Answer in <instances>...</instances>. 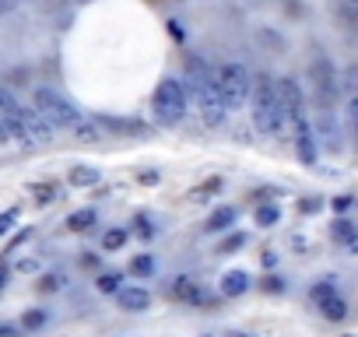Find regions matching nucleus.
Listing matches in <instances>:
<instances>
[{
    "label": "nucleus",
    "mask_w": 358,
    "mask_h": 337,
    "mask_svg": "<svg viewBox=\"0 0 358 337\" xmlns=\"http://www.w3.org/2000/svg\"><path fill=\"white\" fill-rule=\"evenodd\" d=\"M250 285H253V278L246 274V271H225L222 274V285H218V292L225 295V299H239V295H246L250 292Z\"/></svg>",
    "instance_id": "obj_14"
},
{
    "label": "nucleus",
    "mask_w": 358,
    "mask_h": 337,
    "mask_svg": "<svg viewBox=\"0 0 358 337\" xmlns=\"http://www.w3.org/2000/svg\"><path fill=\"white\" fill-rule=\"evenodd\" d=\"M74 137H78V141H85V144H95V141H99V127H95V123H88V120H81V123L74 127Z\"/></svg>",
    "instance_id": "obj_30"
},
{
    "label": "nucleus",
    "mask_w": 358,
    "mask_h": 337,
    "mask_svg": "<svg viewBox=\"0 0 358 337\" xmlns=\"http://www.w3.org/2000/svg\"><path fill=\"white\" fill-rule=\"evenodd\" d=\"M29 194L36 197V204H39V208H46V204L60 201V187H57V183H32V187H29Z\"/></svg>",
    "instance_id": "obj_21"
},
{
    "label": "nucleus",
    "mask_w": 358,
    "mask_h": 337,
    "mask_svg": "<svg viewBox=\"0 0 358 337\" xmlns=\"http://www.w3.org/2000/svg\"><path fill=\"white\" fill-rule=\"evenodd\" d=\"M309 299H313L316 306H323V302L337 299V278H320V281L309 288Z\"/></svg>",
    "instance_id": "obj_20"
},
{
    "label": "nucleus",
    "mask_w": 358,
    "mask_h": 337,
    "mask_svg": "<svg viewBox=\"0 0 358 337\" xmlns=\"http://www.w3.org/2000/svg\"><path fill=\"white\" fill-rule=\"evenodd\" d=\"M274 197H281V190H278V187H260V190H253V194H250V201H257V208H260V204H271Z\"/></svg>",
    "instance_id": "obj_32"
},
{
    "label": "nucleus",
    "mask_w": 358,
    "mask_h": 337,
    "mask_svg": "<svg viewBox=\"0 0 358 337\" xmlns=\"http://www.w3.org/2000/svg\"><path fill=\"white\" fill-rule=\"evenodd\" d=\"M341 88H348L351 95H358V64H351V67L341 74Z\"/></svg>",
    "instance_id": "obj_35"
},
{
    "label": "nucleus",
    "mask_w": 358,
    "mask_h": 337,
    "mask_svg": "<svg viewBox=\"0 0 358 337\" xmlns=\"http://www.w3.org/2000/svg\"><path fill=\"white\" fill-rule=\"evenodd\" d=\"M355 232H358V225H355V222H348V218H334V225H330V239H334V243H341V246H344Z\"/></svg>",
    "instance_id": "obj_23"
},
{
    "label": "nucleus",
    "mask_w": 358,
    "mask_h": 337,
    "mask_svg": "<svg viewBox=\"0 0 358 337\" xmlns=\"http://www.w3.org/2000/svg\"><path fill=\"white\" fill-rule=\"evenodd\" d=\"M292 141H295V155H299L302 165H316L320 162V137H316V127H309V120L295 123Z\"/></svg>",
    "instance_id": "obj_8"
},
{
    "label": "nucleus",
    "mask_w": 358,
    "mask_h": 337,
    "mask_svg": "<svg viewBox=\"0 0 358 337\" xmlns=\"http://www.w3.org/2000/svg\"><path fill=\"white\" fill-rule=\"evenodd\" d=\"M236 218H239V211H236V208H229V204H222V208H215V211L208 215V222H204V232H208V236L229 232V229L236 225Z\"/></svg>",
    "instance_id": "obj_15"
},
{
    "label": "nucleus",
    "mask_w": 358,
    "mask_h": 337,
    "mask_svg": "<svg viewBox=\"0 0 358 337\" xmlns=\"http://www.w3.org/2000/svg\"><path fill=\"white\" fill-rule=\"evenodd\" d=\"M344 250H348V257H358V232H355V236L344 243Z\"/></svg>",
    "instance_id": "obj_45"
},
{
    "label": "nucleus",
    "mask_w": 358,
    "mask_h": 337,
    "mask_svg": "<svg viewBox=\"0 0 358 337\" xmlns=\"http://www.w3.org/2000/svg\"><path fill=\"white\" fill-rule=\"evenodd\" d=\"M151 113H155V123L162 127H179L187 116V88L183 81H176V78H165L155 95H151Z\"/></svg>",
    "instance_id": "obj_3"
},
{
    "label": "nucleus",
    "mask_w": 358,
    "mask_h": 337,
    "mask_svg": "<svg viewBox=\"0 0 358 337\" xmlns=\"http://www.w3.org/2000/svg\"><path fill=\"white\" fill-rule=\"evenodd\" d=\"M0 127H4V134L11 137V141H18L22 148H29V134H25V106H18L15 102V92L11 88H4L0 92Z\"/></svg>",
    "instance_id": "obj_7"
},
{
    "label": "nucleus",
    "mask_w": 358,
    "mask_h": 337,
    "mask_svg": "<svg viewBox=\"0 0 358 337\" xmlns=\"http://www.w3.org/2000/svg\"><path fill=\"white\" fill-rule=\"evenodd\" d=\"M309 81L316 85V92H320V99H330V95H337V71L330 67V60L327 57H316L313 60V67H309Z\"/></svg>",
    "instance_id": "obj_10"
},
{
    "label": "nucleus",
    "mask_w": 358,
    "mask_h": 337,
    "mask_svg": "<svg viewBox=\"0 0 358 337\" xmlns=\"http://www.w3.org/2000/svg\"><path fill=\"white\" fill-rule=\"evenodd\" d=\"M316 137H320V144L327 151H341L344 148V134H341V127H337V120H334L330 109L316 113Z\"/></svg>",
    "instance_id": "obj_11"
},
{
    "label": "nucleus",
    "mask_w": 358,
    "mask_h": 337,
    "mask_svg": "<svg viewBox=\"0 0 358 337\" xmlns=\"http://www.w3.org/2000/svg\"><path fill=\"white\" fill-rule=\"evenodd\" d=\"M260 288H264V292H285L288 281H285L281 274H264V278H260Z\"/></svg>",
    "instance_id": "obj_33"
},
{
    "label": "nucleus",
    "mask_w": 358,
    "mask_h": 337,
    "mask_svg": "<svg viewBox=\"0 0 358 337\" xmlns=\"http://www.w3.org/2000/svg\"><path fill=\"white\" fill-rule=\"evenodd\" d=\"M218 85H222V95H225L229 109H243V106L250 102L257 81H253V74H250L246 64L232 60V64H225V67L218 71Z\"/></svg>",
    "instance_id": "obj_4"
},
{
    "label": "nucleus",
    "mask_w": 358,
    "mask_h": 337,
    "mask_svg": "<svg viewBox=\"0 0 358 337\" xmlns=\"http://www.w3.org/2000/svg\"><path fill=\"white\" fill-rule=\"evenodd\" d=\"M102 173L95 165H71V173H67V183L78 187V190H88V187H99Z\"/></svg>",
    "instance_id": "obj_16"
},
{
    "label": "nucleus",
    "mask_w": 358,
    "mask_h": 337,
    "mask_svg": "<svg viewBox=\"0 0 358 337\" xmlns=\"http://www.w3.org/2000/svg\"><path fill=\"white\" fill-rule=\"evenodd\" d=\"M243 246H246V232H232V236H225V239H222L218 253H222V257H232V253H239Z\"/></svg>",
    "instance_id": "obj_28"
},
{
    "label": "nucleus",
    "mask_w": 358,
    "mask_h": 337,
    "mask_svg": "<svg viewBox=\"0 0 358 337\" xmlns=\"http://www.w3.org/2000/svg\"><path fill=\"white\" fill-rule=\"evenodd\" d=\"M222 187H225V180H222V176H211V180H204L201 187L190 190V201H194V204H208L215 194H222Z\"/></svg>",
    "instance_id": "obj_17"
},
{
    "label": "nucleus",
    "mask_w": 358,
    "mask_h": 337,
    "mask_svg": "<svg viewBox=\"0 0 358 337\" xmlns=\"http://www.w3.org/2000/svg\"><path fill=\"white\" fill-rule=\"evenodd\" d=\"M15 222H18V208H8L4 215H0V236H8L15 229Z\"/></svg>",
    "instance_id": "obj_38"
},
{
    "label": "nucleus",
    "mask_w": 358,
    "mask_h": 337,
    "mask_svg": "<svg viewBox=\"0 0 358 337\" xmlns=\"http://www.w3.org/2000/svg\"><path fill=\"white\" fill-rule=\"evenodd\" d=\"M95 222H99L95 208H81V211L67 215V229L71 232H88V229H95Z\"/></svg>",
    "instance_id": "obj_19"
},
{
    "label": "nucleus",
    "mask_w": 358,
    "mask_h": 337,
    "mask_svg": "<svg viewBox=\"0 0 358 337\" xmlns=\"http://www.w3.org/2000/svg\"><path fill=\"white\" fill-rule=\"evenodd\" d=\"M351 4H358V0H351Z\"/></svg>",
    "instance_id": "obj_50"
},
{
    "label": "nucleus",
    "mask_w": 358,
    "mask_h": 337,
    "mask_svg": "<svg viewBox=\"0 0 358 337\" xmlns=\"http://www.w3.org/2000/svg\"><path fill=\"white\" fill-rule=\"evenodd\" d=\"M278 113H281V99H278V81H271L267 74H257L253 85V127L267 137H278Z\"/></svg>",
    "instance_id": "obj_2"
},
{
    "label": "nucleus",
    "mask_w": 358,
    "mask_h": 337,
    "mask_svg": "<svg viewBox=\"0 0 358 337\" xmlns=\"http://www.w3.org/2000/svg\"><path fill=\"white\" fill-rule=\"evenodd\" d=\"M323 211V197H302L299 201V215H316Z\"/></svg>",
    "instance_id": "obj_36"
},
{
    "label": "nucleus",
    "mask_w": 358,
    "mask_h": 337,
    "mask_svg": "<svg viewBox=\"0 0 358 337\" xmlns=\"http://www.w3.org/2000/svg\"><path fill=\"white\" fill-rule=\"evenodd\" d=\"M43 323H46V313H43V309H29V313L22 316V327H25V330H39Z\"/></svg>",
    "instance_id": "obj_34"
},
{
    "label": "nucleus",
    "mask_w": 358,
    "mask_h": 337,
    "mask_svg": "<svg viewBox=\"0 0 358 337\" xmlns=\"http://www.w3.org/2000/svg\"><path fill=\"white\" fill-rule=\"evenodd\" d=\"M264 267H267V271L278 267V253H274V250H264Z\"/></svg>",
    "instance_id": "obj_43"
},
{
    "label": "nucleus",
    "mask_w": 358,
    "mask_h": 337,
    "mask_svg": "<svg viewBox=\"0 0 358 337\" xmlns=\"http://www.w3.org/2000/svg\"><path fill=\"white\" fill-rule=\"evenodd\" d=\"M187 88H190V99H194V106H197L204 127H211V130L225 127V116H229L225 109H229V102H225V95H222L218 74L211 78V71L204 67V60H190V67H187Z\"/></svg>",
    "instance_id": "obj_1"
},
{
    "label": "nucleus",
    "mask_w": 358,
    "mask_h": 337,
    "mask_svg": "<svg viewBox=\"0 0 358 337\" xmlns=\"http://www.w3.org/2000/svg\"><path fill=\"white\" fill-rule=\"evenodd\" d=\"M222 337H253V334H246V330H225Z\"/></svg>",
    "instance_id": "obj_47"
},
{
    "label": "nucleus",
    "mask_w": 358,
    "mask_h": 337,
    "mask_svg": "<svg viewBox=\"0 0 358 337\" xmlns=\"http://www.w3.org/2000/svg\"><path fill=\"white\" fill-rule=\"evenodd\" d=\"M292 246H295L299 253H306V239H302V236H295V239H292Z\"/></svg>",
    "instance_id": "obj_46"
},
{
    "label": "nucleus",
    "mask_w": 358,
    "mask_h": 337,
    "mask_svg": "<svg viewBox=\"0 0 358 337\" xmlns=\"http://www.w3.org/2000/svg\"><path fill=\"white\" fill-rule=\"evenodd\" d=\"M0 337H22L15 323H0Z\"/></svg>",
    "instance_id": "obj_44"
},
{
    "label": "nucleus",
    "mask_w": 358,
    "mask_h": 337,
    "mask_svg": "<svg viewBox=\"0 0 358 337\" xmlns=\"http://www.w3.org/2000/svg\"><path fill=\"white\" fill-rule=\"evenodd\" d=\"M278 99H281V113H278V137H281V134H292L299 120H306L299 81L295 78H278Z\"/></svg>",
    "instance_id": "obj_6"
},
{
    "label": "nucleus",
    "mask_w": 358,
    "mask_h": 337,
    "mask_svg": "<svg viewBox=\"0 0 358 337\" xmlns=\"http://www.w3.org/2000/svg\"><path fill=\"white\" fill-rule=\"evenodd\" d=\"M158 180H162V176L155 173V168H148V173H137V183H141V187H155Z\"/></svg>",
    "instance_id": "obj_41"
},
{
    "label": "nucleus",
    "mask_w": 358,
    "mask_h": 337,
    "mask_svg": "<svg viewBox=\"0 0 358 337\" xmlns=\"http://www.w3.org/2000/svg\"><path fill=\"white\" fill-rule=\"evenodd\" d=\"M204 337H222V334H204Z\"/></svg>",
    "instance_id": "obj_49"
},
{
    "label": "nucleus",
    "mask_w": 358,
    "mask_h": 337,
    "mask_svg": "<svg viewBox=\"0 0 358 337\" xmlns=\"http://www.w3.org/2000/svg\"><path fill=\"white\" fill-rule=\"evenodd\" d=\"M11 267H15L18 274H39V260H36V257H22V260H15Z\"/></svg>",
    "instance_id": "obj_37"
},
{
    "label": "nucleus",
    "mask_w": 358,
    "mask_h": 337,
    "mask_svg": "<svg viewBox=\"0 0 358 337\" xmlns=\"http://www.w3.org/2000/svg\"><path fill=\"white\" fill-rule=\"evenodd\" d=\"M32 236H36V229H22V232H18V236H15V239H11V243L4 246V257L11 260V257H15V253H18V250H22V246H25V243H29Z\"/></svg>",
    "instance_id": "obj_31"
},
{
    "label": "nucleus",
    "mask_w": 358,
    "mask_h": 337,
    "mask_svg": "<svg viewBox=\"0 0 358 337\" xmlns=\"http://www.w3.org/2000/svg\"><path fill=\"white\" fill-rule=\"evenodd\" d=\"M351 204H355V197H351V194H341V197H334V201H330L334 215H344V211H348Z\"/></svg>",
    "instance_id": "obj_40"
},
{
    "label": "nucleus",
    "mask_w": 358,
    "mask_h": 337,
    "mask_svg": "<svg viewBox=\"0 0 358 337\" xmlns=\"http://www.w3.org/2000/svg\"><path fill=\"white\" fill-rule=\"evenodd\" d=\"M127 239H130V232H127V229H109V232H102V250H106V253L123 250V246H127Z\"/></svg>",
    "instance_id": "obj_25"
},
{
    "label": "nucleus",
    "mask_w": 358,
    "mask_h": 337,
    "mask_svg": "<svg viewBox=\"0 0 358 337\" xmlns=\"http://www.w3.org/2000/svg\"><path fill=\"white\" fill-rule=\"evenodd\" d=\"M36 109L57 127V130H74L81 123V113L71 99H64L53 88H36Z\"/></svg>",
    "instance_id": "obj_5"
},
{
    "label": "nucleus",
    "mask_w": 358,
    "mask_h": 337,
    "mask_svg": "<svg viewBox=\"0 0 358 337\" xmlns=\"http://www.w3.org/2000/svg\"><path fill=\"white\" fill-rule=\"evenodd\" d=\"M127 271H130L134 278H141V281H144V278H151V274H155V257H151V253H137V257L130 260V267H127Z\"/></svg>",
    "instance_id": "obj_22"
},
{
    "label": "nucleus",
    "mask_w": 358,
    "mask_h": 337,
    "mask_svg": "<svg viewBox=\"0 0 358 337\" xmlns=\"http://www.w3.org/2000/svg\"><path fill=\"white\" fill-rule=\"evenodd\" d=\"M134 232H137V236L148 243V239H155V232H158V229H155L151 215H137V218H134Z\"/></svg>",
    "instance_id": "obj_29"
},
{
    "label": "nucleus",
    "mask_w": 358,
    "mask_h": 337,
    "mask_svg": "<svg viewBox=\"0 0 358 337\" xmlns=\"http://www.w3.org/2000/svg\"><path fill=\"white\" fill-rule=\"evenodd\" d=\"M95 288L102 292V295H120L127 285H123V271H102L99 278H95Z\"/></svg>",
    "instance_id": "obj_18"
},
{
    "label": "nucleus",
    "mask_w": 358,
    "mask_h": 337,
    "mask_svg": "<svg viewBox=\"0 0 358 337\" xmlns=\"http://www.w3.org/2000/svg\"><path fill=\"white\" fill-rule=\"evenodd\" d=\"M320 313H323V320H330V323H341V320L348 316V302L337 295V299L323 302V306H320Z\"/></svg>",
    "instance_id": "obj_24"
},
{
    "label": "nucleus",
    "mask_w": 358,
    "mask_h": 337,
    "mask_svg": "<svg viewBox=\"0 0 358 337\" xmlns=\"http://www.w3.org/2000/svg\"><path fill=\"white\" fill-rule=\"evenodd\" d=\"M281 222V208L278 204H260L257 208V225L260 229H271V225H278Z\"/></svg>",
    "instance_id": "obj_26"
},
{
    "label": "nucleus",
    "mask_w": 358,
    "mask_h": 337,
    "mask_svg": "<svg viewBox=\"0 0 358 337\" xmlns=\"http://www.w3.org/2000/svg\"><path fill=\"white\" fill-rule=\"evenodd\" d=\"M348 123H351V134H355V141H358V95L348 99Z\"/></svg>",
    "instance_id": "obj_39"
},
{
    "label": "nucleus",
    "mask_w": 358,
    "mask_h": 337,
    "mask_svg": "<svg viewBox=\"0 0 358 337\" xmlns=\"http://www.w3.org/2000/svg\"><path fill=\"white\" fill-rule=\"evenodd\" d=\"M81 267H88V271H99V257H95V253H81Z\"/></svg>",
    "instance_id": "obj_42"
},
{
    "label": "nucleus",
    "mask_w": 358,
    "mask_h": 337,
    "mask_svg": "<svg viewBox=\"0 0 358 337\" xmlns=\"http://www.w3.org/2000/svg\"><path fill=\"white\" fill-rule=\"evenodd\" d=\"M95 123H99V127H106V130H113V134H123V137H148V134H151V127H148L144 120H116V116H99Z\"/></svg>",
    "instance_id": "obj_12"
},
{
    "label": "nucleus",
    "mask_w": 358,
    "mask_h": 337,
    "mask_svg": "<svg viewBox=\"0 0 358 337\" xmlns=\"http://www.w3.org/2000/svg\"><path fill=\"white\" fill-rule=\"evenodd\" d=\"M60 288H67V274H64V271H57V274H43V278H39V292H43V295L60 292Z\"/></svg>",
    "instance_id": "obj_27"
},
{
    "label": "nucleus",
    "mask_w": 358,
    "mask_h": 337,
    "mask_svg": "<svg viewBox=\"0 0 358 337\" xmlns=\"http://www.w3.org/2000/svg\"><path fill=\"white\" fill-rule=\"evenodd\" d=\"M341 337H358V334H341Z\"/></svg>",
    "instance_id": "obj_48"
},
{
    "label": "nucleus",
    "mask_w": 358,
    "mask_h": 337,
    "mask_svg": "<svg viewBox=\"0 0 358 337\" xmlns=\"http://www.w3.org/2000/svg\"><path fill=\"white\" fill-rule=\"evenodd\" d=\"M169 295L179 299V302H187V306H215V299L204 292V285L190 274H179L172 285H169Z\"/></svg>",
    "instance_id": "obj_9"
},
{
    "label": "nucleus",
    "mask_w": 358,
    "mask_h": 337,
    "mask_svg": "<svg viewBox=\"0 0 358 337\" xmlns=\"http://www.w3.org/2000/svg\"><path fill=\"white\" fill-rule=\"evenodd\" d=\"M116 302H120L123 313H144V309L151 306V292L141 288V285H127V288L116 295Z\"/></svg>",
    "instance_id": "obj_13"
}]
</instances>
